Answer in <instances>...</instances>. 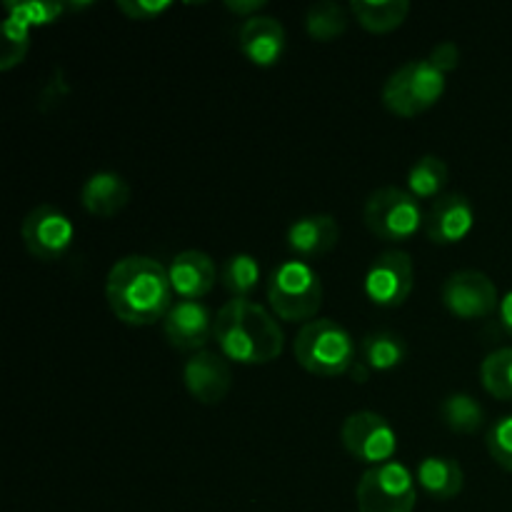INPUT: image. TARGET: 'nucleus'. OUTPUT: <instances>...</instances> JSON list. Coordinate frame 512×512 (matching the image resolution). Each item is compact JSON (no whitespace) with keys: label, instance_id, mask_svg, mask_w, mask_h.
Masks as SVG:
<instances>
[{"label":"nucleus","instance_id":"nucleus-1","mask_svg":"<svg viewBox=\"0 0 512 512\" xmlns=\"http://www.w3.org/2000/svg\"><path fill=\"white\" fill-rule=\"evenodd\" d=\"M168 268L148 255H125L105 278V298L115 318L133 328L165 320L173 308Z\"/></svg>","mask_w":512,"mask_h":512},{"label":"nucleus","instance_id":"nucleus-2","mask_svg":"<svg viewBox=\"0 0 512 512\" xmlns=\"http://www.w3.org/2000/svg\"><path fill=\"white\" fill-rule=\"evenodd\" d=\"M213 340L220 345V355L240 365H268L280 358L285 345L278 318L253 303L233 298L215 315Z\"/></svg>","mask_w":512,"mask_h":512},{"label":"nucleus","instance_id":"nucleus-3","mask_svg":"<svg viewBox=\"0 0 512 512\" xmlns=\"http://www.w3.org/2000/svg\"><path fill=\"white\" fill-rule=\"evenodd\" d=\"M293 353L300 368L320 378H340L358 363V345L353 335L330 318L305 323L295 335Z\"/></svg>","mask_w":512,"mask_h":512},{"label":"nucleus","instance_id":"nucleus-4","mask_svg":"<svg viewBox=\"0 0 512 512\" xmlns=\"http://www.w3.org/2000/svg\"><path fill=\"white\" fill-rule=\"evenodd\" d=\"M323 280L305 260H285L268 280V303L285 323H310L323 308Z\"/></svg>","mask_w":512,"mask_h":512},{"label":"nucleus","instance_id":"nucleus-5","mask_svg":"<svg viewBox=\"0 0 512 512\" xmlns=\"http://www.w3.org/2000/svg\"><path fill=\"white\" fill-rule=\"evenodd\" d=\"M363 223L375 238L385 243H408L420 230H425V213L420 200L408 190L385 185L365 200Z\"/></svg>","mask_w":512,"mask_h":512},{"label":"nucleus","instance_id":"nucleus-6","mask_svg":"<svg viewBox=\"0 0 512 512\" xmlns=\"http://www.w3.org/2000/svg\"><path fill=\"white\" fill-rule=\"evenodd\" d=\"M445 95V73H440L428 58L425 60H410V63L400 65L383 85V100L385 108L398 118H415V115L425 113Z\"/></svg>","mask_w":512,"mask_h":512},{"label":"nucleus","instance_id":"nucleus-7","mask_svg":"<svg viewBox=\"0 0 512 512\" xmlns=\"http://www.w3.org/2000/svg\"><path fill=\"white\" fill-rule=\"evenodd\" d=\"M418 503L415 475L403 463L368 468L355 488L358 512H413Z\"/></svg>","mask_w":512,"mask_h":512},{"label":"nucleus","instance_id":"nucleus-8","mask_svg":"<svg viewBox=\"0 0 512 512\" xmlns=\"http://www.w3.org/2000/svg\"><path fill=\"white\" fill-rule=\"evenodd\" d=\"M340 443L348 450V455L370 468L393 463L395 453H398V435H395L393 425L373 410H358V413L348 415L340 428Z\"/></svg>","mask_w":512,"mask_h":512},{"label":"nucleus","instance_id":"nucleus-9","mask_svg":"<svg viewBox=\"0 0 512 512\" xmlns=\"http://www.w3.org/2000/svg\"><path fill=\"white\" fill-rule=\"evenodd\" d=\"M415 285L413 258L405 250H383L363 278V293L375 308L393 310L405 305Z\"/></svg>","mask_w":512,"mask_h":512},{"label":"nucleus","instance_id":"nucleus-10","mask_svg":"<svg viewBox=\"0 0 512 512\" xmlns=\"http://www.w3.org/2000/svg\"><path fill=\"white\" fill-rule=\"evenodd\" d=\"M20 240L33 258L43 263L60 260L75 240V228L63 210L53 205H38L20 223Z\"/></svg>","mask_w":512,"mask_h":512},{"label":"nucleus","instance_id":"nucleus-11","mask_svg":"<svg viewBox=\"0 0 512 512\" xmlns=\"http://www.w3.org/2000/svg\"><path fill=\"white\" fill-rule=\"evenodd\" d=\"M440 300L445 310L460 320H483L500 308L498 288L480 270H458L448 275Z\"/></svg>","mask_w":512,"mask_h":512},{"label":"nucleus","instance_id":"nucleus-12","mask_svg":"<svg viewBox=\"0 0 512 512\" xmlns=\"http://www.w3.org/2000/svg\"><path fill=\"white\" fill-rule=\"evenodd\" d=\"M163 330L168 343L183 353H200L215 333V318L200 300H178L165 315Z\"/></svg>","mask_w":512,"mask_h":512},{"label":"nucleus","instance_id":"nucleus-13","mask_svg":"<svg viewBox=\"0 0 512 512\" xmlns=\"http://www.w3.org/2000/svg\"><path fill=\"white\" fill-rule=\"evenodd\" d=\"M475 228V208L463 193L440 195L425 213V235L435 245L463 243Z\"/></svg>","mask_w":512,"mask_h":512},{"label":"nucleus","instance_id":"nucleus-14","mask_svg":"<svg viewBox=\"0 0 512 512\" xmlns=\"http://www.w3.org/2000/svg\"><path fill=\"white\" fill-rule=\"evenodd\" d=\"M183 385L198 403H223L230 393V385H233L228 360L218 353H210V350H200L185 363Z\"/></svg>","mask_w":512,"mask_h":512},{"label":"nucleus","instance_id":"nucleus-15","mask_svg":"<svg viewBox=\"0 0 512 512\" xmlns=\"http://www.w3.org/2000/svg\"><path fill=\"white\" fill-rule=\"evenodd\" d=\"M168 275L180 300H200L218 283V265L203 250H183L173 258Z\"/></svg>","mask_w":512,"mask_h":512},{"label":"nucleus","instance_id":"nucleus-16","mask_svg":"<svg viewBox=\"0 0 512 512\" xmlns=\"http://www.w3.org/2000/svg\"><path fill=\"white\" fill-rule=\"evenodd\" d=\"M288 248L298 260H315L328 255L340 240V225L333 215L315 213L303 215L288 228Z\"/></svg>","mask_w":512,"mask_h":512},{"label":"nucleus","instance_id":"nucleus-17","mask_svg":"<svg viewBox=\"0 0 512 512\" xmlns=\"http://www.w3.org/2000/svg\"><path fill=\"white\" fill-rule=\"evenodd\" d=\"M240 53L258 68H273L285 53V28L278 18L255 15L248 18L238 35Z\"/></svg>","mask_w":512,"mask_h":512},{"label":"nucleus","instance_id":"nucleus-18","mask_svg":"<svg viewBox=\"0 0 512 512\" xmlns=\"http://www.w3.org/2000/svg\"><path fill=\"white\" fill-rule=\"evenodd\" d=\"M80 203L95 218H115L130 203V185L123 175L113 170L93 173L80 188Z\"/></svg>","mask_w":512,"mask_h":512},{"label":"nucleus","instance_id":"nucleus-19","mask_svg":"<svg viewBox=\"0 0 512 512\" xmlns=\"http://www.w3.org/2000/svg\"><path fill=\"white\" fill-rule=\"evenodd\" d=\"M415 483L428 498L445 503L463 493L465 473L458 460L430 455V458L420 460V465L415 468Z\"/></svg>","mask_w":512,"mask_h":512},{"label":"nucleus","instance_id":"nucleus-20","mask_svg":"<svg viewBox=\"0 0 512 512\" xmlns=\"http://www.w3.org/2000/svg\"><path fill=\"white\" fill-rule=\"evenodd\" d=\"M405 358H408V345L400 335L390 333V330H375L360 340V360L370 370L390 373V370L400 368Z\"/></svg>","mask_w":512,"mask_h":512},{"label":"nucleus","instance_id":"nucleus-21","mask_svg":"<svg viewBox=\"0 0 512 512\" xmlns=\"http://www.w3.org/2000/svg\"><path fill=\"white\" fill-rule=\"evenodd\" d=\"M350 13L363 25L368 33H393L395 28L408 20L410 3L408 0H383V3H368V0H353Z\"/></svg>","mask_w":512,"mask_h":512},{"label":"nucleus","instance_id":"nucleus-22","mask_svg":"<svg viewBox=\"0 0 512 512\" xmlns=\"http://www.w3.org/2000/svg\"><path fill=\"white\" fill-rule=\"evenodd\" d=\"M448 165L438 155H423L408 173V193L418 200H438L448 185Z\"/></svg>","mask_w":512,"mask_h":512},{"label":"nucleus","instance_id":"nucleus-23","mask_svg":"<svg viewBox=\"0 0 512 512\" xmlns=\"http://www.w3.org/2000/svg\"><path fill=\"white\" fill-rule=\"evenodd\" d=\"M440 420L445 428L460 435H473L483 428L485 410L473 395L468 393H453L440 403Z\"/></svg>","mask_w":512,"mask_h":512},{"label":"nucleus","instance_id":"nucleus-24","mask_svg":"<svg viewBox=\"0 0 512 512\" xmlns=\"http://www.w3.org/2000/svg\"><path fill=\"white\" fill-rule=\"evenodd\" d=\"M220 285L228 290L233 298L248 300L260 285V265L253 255L235 253L220 268Z\"/></svg>","mask_w":512,"mask_h":512},{"label":"nucleus","instance_id":"nucleus-25","mask_svg":"<svg viewBox=\"0 0 512 512\" xmlns=\"http://www.w3.org/2000/svg\"><path fill=\"white\" fill-rule=\"evenodd\" d=\"M305 30L318 43H330L348 30V10L333 0H320L305 13Z\"/></svg>","mask_w":512,"mask_h":512},{"label":"nucleus","instance_id":"nucleus-26","mask_svg":"<svg viewBox=\"0 0 512 512\" xmlns=\"http://www.w3.org/2000/svg\"><path fill=\"white\" fill-rule=\"evenodd\" d=\"M480 380L493 398L512 403V348L490 353L480 365Z\"/></svg>","mask_w":512,"mask_h":512},{"label":"nucleus","instance_id":"nucleus-27","mask_svg":"<svg viewBox=\"0 0 512 512\" xmlns=\"http://www.w3.org/2000/svg\"><path fill=\"white\" fill-rule=\"evenodd\" d=\"M485 445H488V453L495 463L503 470L512 473V415L495 420L490 425L488 435H485Z\"/></svg>","mask_w":512,"mask_h":512},{"label":"nucleus","instance_id":"nucleus-28","mask_svg":"<svg viewBox=\"0 0 512 512\" xmlns=\"http://www.w3.org/2000/svg\"><path fill=\"white\" fill-rule=\"evenodd\" d=\"M8 10V18L18 20L23 25H43L53 23L60 13H63V5L60 3H5Z\"/></svg>","mask_w":512,"mask_h":512},{"label":"nucleus","instance_id":"nucleus-29","mask_svg":"<svg viewBox=\"0 0 512 512\" xmlns=\"http://www.w3.org/2000/svg\"><path fill=\"white\" fill-rule=\"evenodd\" d=\"M28 25L18 23V20L8 18L3 25V35H5V53H3V63L0 68L8 70L10 65L20 63L25 58V50H28Z\"/></svg>","mask_w":512,"mask_h":512},{"label":"nucleus","instance_id":"nucleus-30","mask_svg":"<svg viewBox=\"0 0 512 512\" xmlns=\"http://www.w3.org/2000/svg\"><path fill=\"white\" fill-rule=\"evenodd\" d=\"M173 8V5L168 3V0H118V10L123 15H128L130 20H153L158 18V15L168 13V10Z\"/></svg>","mask_w":512,"mask_h":512},{"label":"nucleus","instance_id":"nucleus-31","mask_svg":"<svg viewBox=\"0 0 512 512\" xmlns=\"http://www.w3.org/2000/svg\"><path fill=\"white\" fill-rule=\"evenodd\" d=\"M428 60L440 70V73L448 75L460 65V48L455 43H450V40H445V43L435 45Z\"/></svg>","mask_w":512,"mask_h":512},{"label":"nucleus","instance_id":"nucleus-32","mask_svg":"<svg viewBox=\"0 0 512 512\" xmlns=\"http://www.w3.org/2000/svg\"><path fill=\"white\" fill-rule=\"evenodd\" d=\"M225 5H228V10H233L235 15H243V18L248 20L255 18V13H260V10L265 8V0H245V3L243 0H240V3L238 0H228Z\"/></svg>","mask_w":512,"mask_h":512},{"label":"nucleus","instance_id":"nucleus-33","mask_svg":"<svg viewBox=\"0 0 512 512\" xmlns=\"http://www.w3.org/2000/svg\"><path fill=\"white\" fill-rule=\"evenodd\" d=\"M500 325H503L505 333L512 338V290L500 300Z\"/></svg>","mask_w":512,"mask_h":512}]
</instances>
